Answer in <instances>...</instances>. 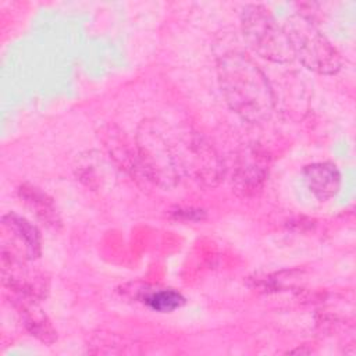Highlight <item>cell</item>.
<instances>
[{
	"label": "cell",
	"instance_id": "cell-7",
	"mask_svg": "<svg viewBox=\"0 0 356 356\" xmlns=\"http://www.w3.org/2000/svg\"><path fill=\"white\" fill-rule=\"evenodd\" d=\"M303 179L312 195L324 202L334 197L341 188V174L332 163H313L303 168Z\"/></svg>",
	"mask_w": 356,
	"mask_h": 356
},
{
	"label": "cell",
	"instance_id": "cell-1",
	"mask_svg": "<svg viewBox=\"0 0 356 356\" xmlns=\"http://www.w3.org/2000/svg\"><path fill=\"white\" fill-rule=\"evenodd\" d=\"M218 81L228 106L245 121L261 124L274 110V96L267 76L245 54L231 51L220 57Z\"/></svg>",
	"mask_w": 356,
	"mask_h": 356
},
{
	"label": "cell",
	"instance_id": "cell-3",
	"mask_svg": "<svg viewBox=\"0 0 356 356\" xmlns=\"http://www.w3.org/2000/svg\"><path fill=\"white\" fill-rule=\"evenodd\" d=\"M242 32L249 46L263 58L281 64L295 58L284 26L264 6L248 4L243 8Z\"/></svg>",
	"mask_w": 356,
	"mask_h": 356
},
{
	"label": "cell",
	"instance_id": "cell-8",
	"mask_svg": "<svg viewBox=\"0 0 356 356\" xmlns=\"http://www.w3.org/2000/svg\"><path fill=\"white\" fill-rule=\"evenodd\" d=\"M14 300L26 331L42 342H54L57 338L56 331L47 316L38 305V299L26 296H14Z\"/></svg>",
	"mask_w": 356,
	"mask_h": 356
},
{
	"label": "cell",
	"instance_id": "cell-2",
	"mask_svg": "<svg viewBox=\"0 0 356 356\" xmlns=\"http://www.w3.org/2000/svg\"><path fill=\"white\" fill-rule=\"evenodd\" d=\"M284 29L293 57H298L306 68L324 75H332L341 70V54L309 17L293 13L286 18Z\"/></svg>",
	"mask_w": 356,
	"mask_h": 356
},
{
	"label": "cell",
	"instance_id": "cell-6",
	"mask_svg": "<svg viewBox=\"0 0 356 356\" xmlns=\"http://www.w3.org/2000/svg\"><path fill=\"white\" fill-rule=\"evenodd\" d=\"M268 174L266 153L256 147L245 149L235 164L232 185L238 195L253 196L261 188Z\"/></svg>",
	"mask_w": 356,
	"mask_h": 356
},
{
	"label": "cell",
	"instance_id": "cell-10",
	"mask_svg": "<svg viewBox=\"0 0 356 356\" xmlns=\"http://www.w3.org/2000/svg\"><path fill=\"white\" fill-rule=\"evenodd\" d=\"M18 193L19 197L26 203V206L33 210L36 217L42 220L46 225L51 228L60 225V218L51 199L47 197L42 191L31 185H21Z\"/></svg>",
	"mask_w": 356,
	"mask_h": 356
},
{
	"label": "cell",
	"instance_id": "cell-11",
	"mask_svg": "<svg viewBox=\"0 0 356 356\" xmlns=\"http://www.w3.org/2000/svg\"><path fill=\"white\" fill-rule=\"evenodd\" d=\"M143 302L156 312L167 313L181 307L185 299L179 292H175L172 289H161L150 292L147 296L143 298Z\"/></svg>",
	"mask_w": 356,
	"mask_h": 356
},
{
	"label": "cell",
	"instance_id": "cell-5",
	"mask_svg": "<svg viewBox=\"0 0 356 356\" xmlns=\"http://www.w3.org/2000/svg\"><path fill=\"white\" fill-rule=\"evenodd\" d=\"M1 277L3 285L11 291L14 296L39 299L44 293V280L31 271L24 260L6 246L1 248Z\"/></svg>",
	"mask_w": 356,
	"mask_h": 356
},
{
	"label": "cell",
	"instance_id": "cell-9",
	"mask_svg": "<svg viewBox=\"0 0 356 356\" xmlns=\"http://www.w3.org/2000/svg\"><path fill=\"white\" fill-rule=\"evenodd\" d=\"M3 225L11 232L14 238L18 239L21 245H24V253L28 259H35L39 256L40 236L35 225H32L28 220L15 213L6 214L3 217Z\"/></svg>",
	"mask_w": 356,
	"mask_h": 356
},
{
	"label": "cell",
	"instance_id": "cell-4",
	"mask_svg": "<svg viewBox=\"0 0 356 356\" xmlns=\"http://www.w3.org/2000/svg\"><path fill=\"white\" fill-rule=\"evenodd\" d=\"M178 170L186 171L196 181L216 185L222 175V163L214 147L197 132H188L171 145Z\"/></svg>",
	"mask_w": 356,
	"mask_h": 356
}]
</instances>
